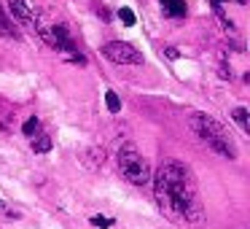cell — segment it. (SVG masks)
<instances>
[{
    "label": "cell",
    "mask_w": 250,
    "mask_h": 229,
    "mask_svg": "<svg viewBox=\"0 0 250 229\" xmlns=\"http://www.w3.org/2000/svg\"><path fill=\"white\" fill-rule=\"evenodd\" d=\"M110 218H105V216H92V227H97V229H110Z\"/></svg>",
    "instance_id": "obj_15"
},
{
    "label": "cell",
    "mask_w": 250,
    "mask_h": 229,
    "mask_svg": "<svg viewBox=\"0 0 250 229\" xmlns=\"http://www.w3.org/2000/svg\"><path fill=\"white\" fill-rule=\"evenodd\" d=\"M8 17H11V22L22 24V27L35 30V14L27 0H8Z\"/></svg>",
    "instance_id": "obj_6"
},
{
    "label": "cell",
    "mask_w": 250,
    "mask_h": 229,
    "mask_svg": "<svg viewBox=\"0 0 250 229\" xmlns=\"http://www.w3.org/2000/svg\"><path fill=\"white\" fill-rule=\"evenodd\" d=\"M167 17H186V0H159Z\"/></svg>",
    "instance_id": "obj_8"
},
{
    "label": "cell",
    "mask_w": 250,
    "mask_h": 229,
    "mask_svg": "<svg viewBox=\"0 0 250 229\" xmlns=\"http://www.w3.org/2000/svg\"><path fill=\"white\" fill-rule=\"evenodd\" d=\"M0 35H3V38H19L17 27H14L11 17H8L6 11H3V6H0Z\"/></svg>",
    "instance_id": "obj_9"
},
{
    "label": "cell",
    "mask_w": 250,
    "mask_h": 229,
    "mask_svg": "<svg viewBox=\"0 0 250 229\" xmlns=\"http://www.w3.org/2000/svg\"><path fill=\"white\" fill-rule=\"evenodd\" d=\"M105 105H108L110 114H119V111H121V100H119V94H116V92H105Z\"/></svg>",
    "instance_id": "obj_12"
},
{
    "label": "cell",
    "mask_w": 250,
    "mask_h": 229,
    "mask_svg": "<svg viewBox=\"0 0 250 229\" xmlns=\"http://www.w3.org/2000/svg\"><path fill=\"white\" fill-rule=\"evenodd\" d=\"M38 130H41V121L35 119V116H30V119L22 124V132H24L27 137H35V132H38Z\"/></svg>",
    "instance_id": "obj_13"
},
{
    "label": "cell",
    "mask_w": 250,
    "mask_h": 229,
    "mask_svg": "<svg viewBox=\"0 0 250 229\" xmlns=\"http://www.w3.org/2000/svg\"><path fill=\"white\" fill-rule=\"evenodd\" d=\"M119 19H121V24H124V27H135V11H132V8H119Z\"/></svg>",
    "instance_id": "obj_14"
},
{
    "label": "cell",
    "mask_w": 250,
    "mask_h": 229,
    "mask_svg": "<svg viewBox=\"0 0 250 229\" xmlns=\"http://www.w3.org/2000/svg\"><path fill=\"white\" fill-rule=\"evenodd\" d=\"M164 54H167L169 60H178V57H180V51L175 49V46H167V49H164Z\"/></svg>",
    "instance_id": "obj_16"
},
{
    "label": "cell",
    "mask_w": 250,
    "mask_h": 229,
    "mask_svg": "<svg viewBox=\"0 0 250 229\" xmlns=\"http://www.w3.org/2000/svg\"><path fill=\"white\" fill-rule=\"evenodd\" d=\"M210 3H212V6H221L223 0H210ZM239 3H242V0H239Z\"/></svg>",
    "instance_id": "obj_17"
},
{
    "label": "cell",
    "mask_w": 250,
    "mask_h": 229,
    "mask_svg": "<svg viewBox=\"0 0 250 229\" xmlns=\"http://www.w3.org/2000/svg\"><path fill=\"white\" fill-rule=\"evenodd\" d=\"M153 194L156 205L164 216L178 227H202L205 221V207L199 200L196 178L191 167L180 162H167L153 175Z\"/></svg>",
    "instance_id": "obj_1"
},
{
    "label": "cell",
    "mask_w": 250,
    "mask_h": 229,
    "mask_svg": "<svg viewBox=\"0 0 250 229\" xmlns=\"http://www.w3.org/2000/svg\"><path fill=\"white\" fill-rule=\"evenodd\" d=\"M35 30L41 33V38L49 46H54L57 51H67V54H76V44H73L70 33H67L65 24H35Z\"/></svg>",
    "instance_id": "obj_4"
},
{
    "label": "cell",
    "mask_w": 250,
    "mask_h": 229,
    "mask_svg": "<svg viewBox=\"0 0 250 229\" xmlns=\"http://www.w3.org/2000/svg\"><path fill=\"white\" fill-rule=\"evenodd\" d=\"M188 127L194 130V135L199 137L202 143H207V146H210L215 154H221L223 159H237L239 157L231 132H229L218 119H212V116H207V114H191L188 116Z\"/></svg>",
    "instance_id": "obj_2"
},
{
    "label": "cell",
    "mask_w": 250,
    "mask_h": 229,
    "mask_svg": "<svg viewBox=\"0 0 250 229\" xmlns=\"http://www.w3.org/2000/svg\"><path fill=\"white\" fill-rule=\"evenodd\" d=\"M231 119L242 127V132H250V121H248V108H234L231 111Z\"/></svg>",
    "instance_id": "obj_10"
},
{
    "label": "cell",
    "mask_w": 250,
    "mask_h": 229,
    "mask_svg": "<svg viewBox=\"0 0 250 229\" xmlns=\"http://www.w3.org/2000/svg\"><path fill=\"white\" fill-rule=\"evenodd\" d=\"M33 151H35V154H46V151H51V137H49V135H38V137H33Z\"/></svg>",
    "instance_id": "obj_11"
},
{
    "label": "cell",
    "mask_w": 250,
    "mask_h": 229,
    "mask_svg": "<svg viewBox=\"0 0 250 229\" xmlns=\"http://www.w3.org/2000/svg\"><path fill=\"white\" fill-rule=\"evenodd\" d=\"M81 162L86 164L89 170H100L105 164V151H103V148H86L83 157H81Z\"/></svg>",
    "instance_id": "obj_7"
},
{
    "label": "cell",
    "mask_w": 250,
    "mask_h": 229,
    "mask_svg": "<svg viewBox=\"0 0 250 229\" xmlns=\"http://www.w3.org/2000/svg\"><path fill=\"white\" fill-rule=\"evenodd\" d=\"M103 57H108L116 65H143V54L132 44H124V41H110V44H105Z\"/></svg>",
    "instance_id": "obj_5"
},
{
    "label": "cell",
    "mask_w": 250,
    "mask_h": 229,
    "mask_svg": "<svg viewBox=\"0 0 250 229\" xmlns=\"http://www.w3.org/2000/svg\"><path fill=\"white\" fill-rule=\"evenodd\" d=\"M116 162H119V173L124 175L129 183H135V186L151 183V164H148V159L137 151V146L124 143V146L119 148Z\"/></svg>",
    "instance_id": "obj_3"
}]
</instances>
